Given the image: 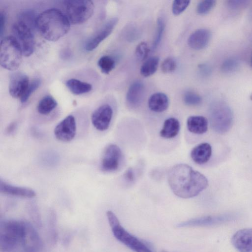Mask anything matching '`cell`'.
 Returning <instances> with one entry per match:
<instances>
[{
    "label": "cell",
    "mask_w": 252,
    "mask_h": 252,
    "mask_svg": "<svg viewBox=\"0 0 252 252\" xmlns=\"http://www.w3.org/2000/svg\"><path fill=\"white\" fill-rule=\"evenodd\" d=\"M183 100L188 105L195 106L201 102L202 98L197 94L192 91H187L184 94Z\"/></svg>",
    "instance_id": "30"
},
{
    "label": "cell",
    "mask_w": 252,
    "mask_h": 252,
    "mask_svg": "<svg viewBox=\"0 0 252 252\" xmlns=\"http://www.w3.org/2000/svg\"><path fill=\"white\" fill-rule=\"evenodd\" d=\"M212 155V147L206 142L198 144L191 151L190 157L193 161L197 164H203L206 163Z\"/></svg>",
    "instance_id": "20"
},
{
    "label": "cell",
    "mask_w": 252,
    "mask_h": 252,
    "mask_svg": "<svg viewBox=\"0 0 252 252\" xmlns=\"http://www.w3.org/2000/svg\"><path fill=\"white\" fill-rule=\"evenodd\" d=\"M122 152L115 144L108 145L104 150L101 161V168L105 172H112L119 168Z\"/></svg>",
    "instance_id": "11"
},
{
    "label": "cell",
    "mask_w": 252,
    "mask_h": 252,
    "mask_svg": "<svg viewBox=\"0 0 252 252\" xmlns=\"http://www.w3.org/2000/svg\"><path fill=\"white\" fill-rule=\"evenodd\" d=\"M12 30L23 55L25 57L31 56L33 52L34 47L32 30L25 23L19 21L13 25Z\"/></svg>",
    "instance_id": "8"
},
{
    "label": "cell",
    "mask_w": 252,
    "mask_h": 252,
    "mask_svg": "<svg viewBox=\"0 0 252 252\" xmlns=\"http://www.w3.org/2000/svg\"><path fill=\"white\" fill-rule=\"evenodd\" d=\"M70 23L62 11L56 8L41 12L36 20V28L46 40L56 41L65 35L69 30Z\"/></svg>",
    "instance_id": "2"
},
{
    "label": "cell",
    "mask_w": 252,
    "mask_h": 252,
    "mask_svg": "<svg viewBox=\"0 0 252 252\" xmlns=\"http://www.w3.org/2000/svg\"><path fill=\"white\" fill-rule=\"evenodd\" d=\"M24 232L21 241L23 247L28 252H38L42 246L40 237L32 225L23 221Z\"/></svg>",
    "instance_id": "13"
},
{
    "label": "cell",
    "mask_w": 252,
    "mask_h": 252,
    "mask_svg": "<svg viewBox=\"0 0 252 252\" xmlns=\"http://www.w3.org/2000/svg\"><path fill=\"white\" fill-rule=\"evenodd\" d=\"M235 220L232 214L208 216L192 219L176 225L177 227H206L220 225Z\"/></svg>",
    "instance_id": "9"
},
{
    "label": "cell",
    "mask_w": 252,
    "mask_h": 252,
    "mask_svg": "<svg viewBox=\"0 0 252 252\" xmlns=\"http://www.w3.org/2000/svg\"><path fill=\"white\" fill-rule=\"evenodd\" d=\"M180 128L179 121L175 118H169L164 121L159 134L160 136L163 138H172L177 135Z\"/></svg>",
    "instance_id": "23"
},
{
    "label": "cell",
    "mask_w": 252,
    "mask_h": 252,
    "mask_svg": "<svg viewBox=\"0 0 252 252\" xmlns=\"http://www.w3.org/2000/svg\"><path fill=\"white\" fill-rule=\"evenodd\" d=\"M144 92V86L140 81H135L129 87L126 99L128 104L133 107L139 105L141 102Z\"/></svg>",
    "instance_id": "19"
},
{
    "label": "cell",
    "mask_w": 252,
    "mask_h": 252,
    "mask_svg": "<svg viewBox=\"0 0 252 252\" xmlns=\"http://www.w3.org/2000/svg\"><path fill=\"white\" fill-rule=\"evenodd\" d=\"M24 232L23 221L7 220L0 224V248L3 252L13 251L21 243Z\"/></svg>",
    "instance_id": "3"
},
{
    "label": "cell",
    "mask_w": 252,
    "mask_h": 252,
    "mask_svg": "<svg viewBox=\"0 0 252 252\" xmlns=\"http://www.w3.org/2000/svg\"><path fill=\"white\" fill-rule=\"evenodd\" d=\"M211 37V33L209 30L199 29L189 35L188 39V44L194 50H201L207 46Z\"/></svg>",
    "instance_id": "17"
},
{
    "label": "cell",
    "mask_w": 252,
    "mask_h": 252,
    "mask_svg": "<svg viewBox=\"0 0 252 252\" xmlns=\"http://www.w3.org/2000/svg\"><path fill=\"white\" fill-rule=\"evenodd\" d=\"M65 15L70 23L81 24L93 14L94 6L92 0H69L64 1Z\"/></svg>",
    "instance_id": "6"
},
{
    "label": "cell",
    "mask_w": 252,
    "mask_h": 252,
    "mask_svg": "<svg viewBox=\"0 0 252 252\" xmlns=\"http://www.w3.org/2000/svg\"><path fill=\"white\" fill-rule=\"evenodd\" d=\"M250 2L249 0H228L227 4L231 10H237L247 6Z\"/></svg>",
    "instance_id": "37"
},
{
    "label": "cell",
    "mask_w": 252,
    "mask_h": 252,
    "mask_svg": "<svg viewBox=\"0 0 252 252\" xmlns=\"http://www.w3.org/2000/svg\"><path fill=\"white\" fill-rule=\"evenodd\" d=\"M57 102L51 95L44 96L39 101L37 109L38 112L43 115L50 114L57 106Z\"/></svg>",
    "instance_id": "26"
},
{
    "label": "cell",
    "mask_w": 252,
    "mask_h": 252,
    "mask_svg": "<svg viewBox=\"0 0 252 252\" xmlns=\"http://www.w3.org/2000/svg\"><path fill=\"white\" fill-rule=\"evenodd\" d=\"M76 123L74 117L70 115L61 121L55 127L56 138L62 142L72 140L76 135Z\"/></svg>",
    "instance_id": "10"
},
{
    "label": "cell",
    "mask_w": 252,
    "mask_h": 252,
    "mask_svg": "<svg viewBox=\"0 0 252 252\" xmlns=\"http://www.w3.org/2000/svg\"></svg>",
    "instance_id": "44"
},
{
    "label": "cell",
    "mask_w": 252,
    "mask_h": 252,
    "mask_svg": "<svg viewBox=\"0 0 252 252\" xmlns=\"http://www.w3.org/2000/svg\"><path fill=\"white\" fill-rule=\"evenodd\" d=\"M30 84L28 76L21 72H15L10 77L9 93L15 98L20 99Z\"/></svg>",
    "instance_id": "15"
},
{
    "label": "cell",
    "mask_w": 252,
    "mask_h": 252,
    "mask_svg": "<svg viewBox=\"0 0 252 252\" xmlns=\"http://www.w3.org/2000/svg\"><path fill=\"white\" fill-rule=\"evenodd\" d=\"M189 0H176L172 4V12L175 15H179L183 13L190 3Z\"/></svg>",
    "instance_id": "35"
},
{
    "label": "cell",
    "mask_w": 252,
    "mask_h": 252,
    "mask_svg": "<svg viewBox=\"0 0 252 252\" xmlns=\"http://www.w3.org/2000/svg\"><path fill=\"white\" fill-rule=\"evenodd\" d=\"M165 29V23L161 17H158L157 21V32L154 38L152 48L155 49L161 40Z\"/></svg>",
    "instance_id": "29"
},
{
    "label": "cell",
    "mask_w": 252,
    "mask_h": 252,
    "mask_svg": "<svg viewBox=\"0 0 252 252\" xmlns=\"http://www.w3.org/2000/svg\"><path fill=\"white\" fill-rule=\"evenodd\" d=\"M251 65H252V58H251Z\"/></svg>",
    "instance_id": "43"
},
{
    "label": "cell",
    "mask_w": 252,
    "mask_h": 252,
    "mask_svg": "<svg viewBox=\"0 0 252 252\" xmlns=\"http://www.w3.org/2000/svg\"><path fill=\"white\" fill-rule=\"evenodd\" d=\"M250 99L252 100V94L250 96Z\"/></svg>",
    "instance_id": "42"
},
{
    "label": "cell",
    "mask_w": 252,
    "mask_h": 252,
    "mask_svg": "<svg viewBox=\"0 0 252 252\" xmlns=\"http://www.w3.org/2000/svg\"><path fill=\"white\" fill-rule=\"evenodd\" d=\"M113 115V110L111 106L103 104L93 113L91 121L94 126L99 131L107 129L110 126Z\"/></svg>",
    "instance_id": "12"
},
{
    "label": "cell",
    "mask_w": 252,
    "mask_h": 252,
    "mask_svg": "<svg viewBox=\"0 0 252 252\" xmlns=\"http://www.w3.org/2000/svg\"><path fill=\"white\" fill-rule=\"evenodd\" d=\"M188 129L191 133L202 134L208 130V121L202 116H191L187 121Z\"/></svg>",
    "instance_id": "22"
},
{
    "label": "cell",
    "mask_w": 252,
    "mask_h": 252,
    "mask_svg": "<svg viewBox=\"0 0 252 252\" xmlns=\"http://www.w3.org/2000/svg\"><path fill=\"white\" fill-rule=\"evenodd\" d=\"M16 127V123L12 122L11 123L6 129V132L7 134H11L15 129Z\"/></svg>",
    "instance_id": "40"
},
{
    "label": "cell",
    "mask_w": 252,
    "mask_h": 252,
    "mask_svg": "<svg viewBox=\"0 0 252 252\" xmlns=\"http://www.w3.org/2000/svg\"><path fill=\"white\" fill-rule=\"evenodd\" d=\"M159 61L157 56H153L146 60L141 66V74L145 77L153 75L158 69Z\"/></svg>",
    "instance_id": "25"
},
{
    "label": "cell",
    "mask_w": 252,
    "mask_h": 252,
    "mask_svg": "<svg viewBox=\"0 0 252 252\" xmlns=\"http://www.w3.org/2000/svg\"><path fill=\"white\" fill-rule=\"evenodd\" d=\"M167 179L173 192L182 198L193 197L208 186V180L204 175L184 163L172 167L168 171Z\"/></svg>",
    "instance_id": "1"
},
{
    "label": "cell",
    "mask_w": 252,
    "mask_h": 252,
    "mask_svg": "<svg viewBox=\"0 0 252 252\" xmlns=\"http://www.w3.org/2000/svg\"><path fill=\"white\" fill-rule=\"evenodd\" d=\"M200 68V70L205 74H208L211 71L210 68L209 66L205 64H202Z\"/></svg>",
    "instance_id": "41"
},
{
    "label": "cell",
    "mask_w": 252,
    "mask_h": 252,
    "mask_svg": "<svg viewBox=\"0 0 252 252\" xmlns=\"http://www.w3.org/2000/svg\"><path fill=\"white\" fill-rule=\"evenodd\" d=\"M216 1L214 0L200 1L196 7L197 13L204 15L208 13L215 6Z\"/></svg>",
    "instance_id": "31"
},
{
    "label": "cell",
    "mask_w": 252,
    "mask_h": 252,
    "mask_svg": "<svg viewBox=\"0 0 252 252\" xmlns=\"http://www.w3.org/2000/svg\"><path fill=\"white\" fill-rule=\"evenodd\" d=\"M5 24V15L4 13L1 12L0 14V35L1 36L4 31Z\"/></svg>",
    "instance_id": "39"
},
{
    "label": "cell",
    "mask_w": 252,
    "mask_h": 252,
    "mask_svg": "<svg viewBox=\"0 0 252 252\" xmlns=\"http://www.w3.org/2000/svg\"><path fill=\"white\" fill-rule=\"evenodd\" d=\"M233 119L232 113L224 102L219 101L213 106L211 122L213 128L218 132L224 133L230 128Z\"/></svg>",
    "instance_id": "7"
},
{
    "label": "cell",
    "mask_w": 252,
    "mask_h": 252,
    "mask_svg": "<svg viewBox=\"0 0 252 252\" xmlns=\"http://www.w3.org/2000/svg\"><path fill=\"white\" fill-rule=\"evenodd\" d=\"M98 65L102 72L109 74L115 68L116 62L112 57L105 55L99 59Z\"/></svg>",
    "instance_id": "27"
},
{
    "label": "cell",
    "mask_w": 252,
    "mask_h": 252,
    "mask_svg": "<svg viewBox=\"0 0 252 252\" xmlns=\"http://www.w3.org/2000/svg\"><path fill=\"white\" fill-rule=\"evenodd\" d=\"M40 83V80L38 79H34L30 83L26 92L20 98L21 102L22 103L26 102L32 94L38 88Z\"/></svg>",
    "instance_id": "34"
},
{
    "label": "cell",
    "mask_w": 252,
    "mask_h": 252,
    "mask_svg": "<svg viewBox=\"0 0 252 252\" xmlns=\"http://www.w3.org/2000/svg\"><path fill=\"white\" fill-rule=\"evenodd\" d=\"M106 216L113 234L118 241L134 252H154L144 243L127 232L112 211H108Z\"/></svg>",
    "instance_id": "4"
},
{
    "label": "cell",
    "mask_w": 252,
    "mask_h": 252,
    "mask_svg": "<svg viewBox=\"0 0 252 252\" xmlns=\"http://www.w3.org/2000/svg\"><path fill=\"white\" fill-rule=\"evenodd\" d=\"M0 47V65L7 70H17L21 63L23 54L16 39L13 36L3 38Z\"/></svg>",
    "instance_id": "5"
},
{
    "label": "cell",
    "mask_w": 252,
    "mask_h": 252,
    "mask_svg": "<svg viewBox=\"0 0 252 252\" xmlns=\"http://www.w3.org/2000/svg\"><path fill=\"white\" fill-rule=\"evenodd\" d=\"M169 104L168 96L163 93L153 94L149 97L148 102L149 109L157 113L165 111L168 108Z\"/></svg>",
    "instance_id": "21"
},
{
    "label": "cell",
    "mask_w": 252,
    "mask_h": 252,
    "mask_svg": "<svg viewBox=\"0 0 252 252\" xmlns=\"http://www.w3.org/2000/svg\"><path fill=\"white\" fill-rule=\"evenodd\" d=\"M239 63L235 58L225 60L221 65V71L225 73H230L235 71L239 67Z\"/></svg>",
    "instance_id": "32"
},
{
    "label": "cell",
    "mask_w": 252,
    "mask_h": 252,
    "mask_svg": "<svg viewBox=\"0 0 252 252\" xmlns=\"http://www.w3.org/2000/svg\"><path fill=\"white\" fill-rule=\"evenodd\" d=\"M177 63L172 57H167L162 62L161 64V69L164 73L173 72L176 68Z\"/></svg>",
    "instance_id": "36"
},
{
    "label": "cell",
    "mask_w": 252,
    "mask_h": 252,
    "mask_svg": "<svg viewBox=\"0 0 252 252\" xmlns=\"http://www.w3.org/2000/svg\"><path fill=\"white\" fill-rule=\"evenodd\" d=\"M118 22V19L116 17L108 20L97 32L88 40L85 44V49L91 51L95 49L112 33Z\"/></svg>",
    "instance_id": "14"
},
{
    "label": "cell",
    "mask_w": 252,
    "mask_h": 252,
    "mask_svg": "<svg viewBox=\"0 0 252 252\" xmlns=\"http://www.w3.org/2000/svg\"><path fill=\"white\" fill-rule=\"evenodd\" d=\"M19 21L22 22L27 25L32 30L36 27V17L33 12L26 11L22 12L19 15Z\"/></svg>",
    "instance_id": "28"
},
{
    "label": "cell",
    "mask_w": 252,
    "mask_h": 252,
    "mask_svg": "<svg viewBox=\"0 0 252 252\" xmlns=\"http://www.w3.org/2000/svg\"><path fill=\"white\" fill-rule=\"evenodd\" d=\"M124 179L128 182L132 183L135 180V173L132 168H128L124 174Z\"/></svg>",
    "instance_id": "38"
},
{
    "label": "cell",
    "mask_w": 252,
    "mask_h": 252,
    "mask_svg": "<svg viewBox=\"0 0 252 252\" xmlns=\"http://www.w3.org/2000/svg\"><path fill=\"white\" fill-rule=\"evenodd\" d=\"M0 191L4 194L24 198H32L36 195L35 191L31 189L10 185L1 179Z\"/></svg>",
    "instance_id": "18"
},
{
    "label": "cell",
    "mask_w": 252,
    "mask_h": 252,
    "mask_svg": "<svg viewBox=\"0 0 252 252\" xmlns=\"http://www.w3.org/2000/svg\"><path fill=\"white\" fill-rule=\"evenodd\" d=\"M231 243L239 252H252V228L237 231L233 235Z\"/></svg>",
    "instance_id": "16"
},
{
    "label": "cell",
    "mask_w": 252,
    "mask_h": 252,
    "mask_svg": "<svg viewBox=\"0 0 252 252\" xmlns=\"http://www.w3.org/2000/svg\"><path fill=\"white\" fill-rule=\"evenodd\" d=\"M65 84L69 91L76 95L88 93L92 90V86L90 84L76 79H69Z\"/></svg>",
    "instance_id": "24"
},
{
    "label": "cell",
    "mask_w": 252,
    "mask_h": 252,
    "mask_svg": "<svg viewBox=\"0 0 252 252\" xmlns=\"http://www.w3.org/2000/svg\"><path fill=\"white\" fill-rule=\"evenodd\" d=\"M150 49L146 42H141L139 43L135 49V55L138 60L140 61L145 60L149 53Z\"/></svg>",
    "instance_id": "33"
}]
</instances>
